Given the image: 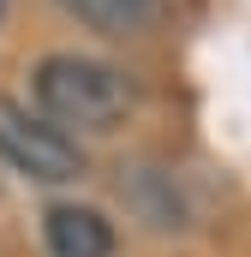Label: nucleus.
Here are the masks:
<instances>
[{
    "label": "nucleus",
    "instance_id": "obj_4",
    "mask_svg": "<svg viewBox=\"0 0 251 257\" xmlns=\"http://www.w3.org/2000/svg\"><path fill=\"white\" fill-rule=\"evenodd\" d=\"M54 6L96 36H144L162 24V0H54Z\"/></svg>",
    "mask_w": 251,
    "mask_h": 257
},
{
    "label": "nucleus",
    "instance_id": "obj_3",
    "mask_svg": "<svg viewBox=\"0 0 251 257\" xmlns=\"http://www.w3.org/2000/svg\"><path fill=\"white\" fill-rule=\"evenodd\" d=\"M42 239L54 257H114V221L90 203H48Z\"/></svg>",
    "mask_w": 251,
    "mask_h": 257
},
{
    "label": "nucleus",
    "instance_id": "obj_2",
    "mask_svg": "<svg viewBox=\"0 0 251 257\" xmlns=\"http://www.w3.org/2000/svg\"><path fill=\"white\" fill-rule=\"evenodd\" d=\"M0 156L24 174V180H42V186H72L84 174V150L78 138L18 102L0 96Z\"/></svg>",
    "mask_w": 251,
    "mask_h": 257
},
{
    "label": "nucleus",
    "instance_id": "obj_1",
    "mask_svg": "<svg viewBox=\"0 0 251 257\" xmlns=\"http://www.w3.org/2000/svg\"><path fill=\"white\" fill-rule=\"evenodd\" d=\"M42 120L54 126H78V132H114L132 114L138 90L120 66L96 60V54H48L30 78Z\"/></svg>",
    "mask_w": 251,
    "mask_h": 257
}]
</instances>
